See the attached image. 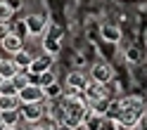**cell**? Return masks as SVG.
Masks as SVG:
<instances>
[{
	"instance_id": "6da1fadb",
	"label": "cell",
	"mask_w": 147,
	"mask_h": 130,
	"mask_svg": "<svg viewBox=\"0 0 147 130\" xmlns=\"http://www.w3.org/2000/svg\"><path fill=\"white\" fill-rule=\"evenodd\" d=\"M19 99H22V104H31V102H43L45 99V90L38 85V83H29L26 88L19 90Z\"/></svg>"
},
{
	"instance_id": "5b68a950",
	"label": "cell",
	"mask_w": 147,
	"mask_h": 130,
	"mask_svg": "<svg viewBox=\"0 0 147 130\" xmlns=\"http://www.w3.org/2000/svg\"><path fill=\"white\" fill-rule=\"evenodd\" d=\"M50 69H52V52L43 54V57H36L33 64H31V69H29V73H31V76H38V73L50 71Z\"/></svg>"
},
{
	"instance_id": "44dd1931",
	"label": "cell",
	"mask_w": 147,
	"mask_h": 130,
	"mask_svg": "<svg viewBox=\"0 0 147 130\" xmlns=\"http://www.w3.org/2000/svg\"><path fill=\"white\" fill-rule=\"evenodd\" d=\"M0 62H3V59H0Z\"/></svg>"
},
{
	"instance_id": "2e32d148",
	"label": "cell",
	"mask_w": 147,
	"mask_h": 130,
	"mask_svg": "<svg viewBox=\"0 0 147 130\" xmlns=\"http://www.w3.org/2000/svg\"><path fill=\"white\" fill-rule=\"evenodd\" d=\"M102 36H105L107 40H114V43H116L119 38H121V33H119V31L114 29V26H105V29H102Z\"/></svg>"
},
{
	"instance_id": "e0dca14e",
	"label": "cell",
	"mask_w": 147,
	"mask_h": 130,
	"mask_svg": "<svg viewBox=\"0 0 147 130\" xmlns=\"http://www.w3.org/2000/svg\"><path fill=\"white\" fill-rule=\"evenodd\" d=\"M43 90H45V97H48V99H52L55 95H57V97L62 95V88L57 85V83H52V85H48V88H43Z\"/></svg>"
},
{
	"instance_id": "8992f818",
	"label": "cell",
	"mask_w": 147,
	"mask_h": 130,
	"mask_svg": "<svg viewBox=\"0 0 147 130\" xmlns=\"http://www.w3.org/2000/svg\"><path fill=\"white\" fill-rule=\"evenodd\" d=\"M90 76H93V80H100V83H109V80H112V76H114V71L109 69L105 62H100V64H95V66L90 69Z\"/></svg>"
},
{
	"instance_id": "3957f363",
	"label": "cell",
	"mask_w": 147,
	"mask_h": 130,
	"mask_svg": "<svg viewBox=\"0 0 147 130\" xmlns=\"http://www.w3.org/2000/svg\"><path fill=\"white\" fill-rule=\"evenodd\" d=\"M86 85H88L86 73H81V71H71L69 76H67V88H69V92H83Z\"/></svg>"
},
{
	"instance_id": "9a60e30c",
	"label": "cell",
	"mask_w": 147,
	"mask_h": 130,
	"mask_svg": "<svg viewBox=\"0 0 147 130\" xmlns=\"http://www.w3.org/2000/svg\"><path fill=\"white\" fill-rule=\"evenodd\" d=\"M26 26H29V33H38L40 26H43V19H38V17H29V19H26Z\"/></svg>"
},
{
	"instance_id": "9c48e42d",
	"label": "cell",
	"mask_w": 147,
	"mask_h": 130,
	"mask_svg": "<svg viewBox=\"0 0 147 130\" xmlns=\"http://www.w3.org/2000/svg\"><path fill=\"white\" fill-rule=\"evenodd\" d=\"M14 109H22L19 95H3L0 97V111H14Z\"/></svg>"
},
{
	"instance_id": "4fadbf2b",
	"label": "cell",
	"mask_w": 147,
	"mask_h": 130,
	"mask_svg": "<svg viewBox=\"0 0 147 130\" xmlns=\"http://www.w3.org/2000/svg\"><path fill=\"white\" fill-rule=\"evenodd\" d=\"M0 95H19V88H17V83L10 78V80H3L0 83Z\"/></svg>"
},
{
	"instance_id": "ac0fdd59",
	"label": "cell",
	"mask_w": 147,
	"mask_h": 130,
	"mask_svg": "<svg viewBox=\"0 0 147 130\" xmlns=\"http://www.w3.org/2000/svg\"><path fill=\"white\" fill-rule=\"evenodd\" d=\"M10 17H12V7L7 3H0V21H10Z\"/></svg>"
},
{
	"instance_id": "ffe728a7",
	"label": "cell",
	"mask_w": 147,
	"mask_h": 130,
	"mask_svg": "<svg viewBox=\"0 0 147 130\" xmlns=\"http://www.w3.org/2000/svg\"><path fill=\"white\" fill-rule=\"evenodd\" d=\"M0 83H3V76H0Z\"/></svg>"
},
{
	"instance_id": "52a82bcc",
	"label": "cell",
	"mask_w": 147,
	"mask_h": 130,
	"mask_svg": "<svg viewBox=\"0 0 147 130\" xmlns=\"http://www.w3.org/2000/svg\"><path fill=\"white\" fill-rule=\"evenodd\" d=\"M0 45H3V50H5V52H10V54H17V52H19V50H24V43H22V36H17L14 31H12L10 36H7V38H5L3 43H0Z\"/></svg>"
},
{
	"instance_id": "d6986e66",
	"label": "cell",
	"mask_w": 147,
	"mask_h": 130,
	"mask_svg": "<svg viewBox=\"0 0 147 130\" xmlns=\"http://www.w3.org/2000/svg\"><path fill=\"white\" fill-rule=\"evenodd\" d=\"M10 33H12V31H10V26H7V21H0V43H3Z\"/></svg>"
},
{
	"instance_id": "277c9868",
	"label": "cell",
	"mask_w": 147,
	"mask_h": 130,
	"mask_svg": "<svg viewBox=\"0 0 147 130\" xmlns=\"http://www.w3.org/2000/svg\"><path fill=\"white\" fill-rule=\"evenodd\" d=\"M22 116H24V121H29V123H38V121L43 118V107H40V102L22 104Z\"/></svg>"
},
{
	"instance_id": "7c38bea8",
	"label": "cell",
	"mask_w": 147,
	"mask_h": 130,
	"mask_svg": "<svg viewBox=\"0 0 147 130\" xmlns=\"http://www.w3.org/2000/svg\"><path fill=\"white\" fill-rule=\"evenodd\" d=\"M36 83H38L40 88H48V85H52V83H57V78H55V73H52V69H50V71L38 73V76H36Z\"/></svg>"
},
{
	"instance_id": "30bf717a",
	"label": "cell",
	"mask_w": 147,
	"mask_h": 130,
	"mask_svg": "<svg viewBox=\"0 0 147 130\" xmlns=\"http://www.w3.org/2000/svg\"><path fill=\"white\" fill-rule=\"evenodd\" d=\"M0 121L5 123V128H19V109L14 111H0Z\"/></svg>"
},
{
	"instance_id": "ba28073f",
	"label": "cell",
	"mask_w": 147,
	"mask_h": 130,
	"mask_svg": "<svg viewBox=\"0 0 147 130\" xmlns=\"http://www.w3.org/2000/svg\"><path fill=\"white\" fill-rule=\"evenodd\" d=\"M19 71H24V69H19V64H17L14 59H3L0 62V76H3V80L14 78Z\"/></svg>"
},
{
	"instance_id": "8fae6325",
	"label": "cell",
	"mask_w": 147,
	"mask_h": 130,
	"mask_svg": "<svg viewBox=\"0 0 147 130\" xmlns=\"http://www.w3.org/2000/svg\"><path fill=\"white\" fill-rule=\"evenodd\" d=\"M12 59L19 64V69H26V71H29V69H31V64H33V57H31L26 50H19L17 54H12Z\"/></svg>"
},
{
	"instance_id": "7402d4cb",
	"label": "cell",
	"mask_w": 147,
	"mask_h": 130,
	"mask_svg": "<svg viewBox=\"0 0 147 130\" xmlns=\"http://www.w3.org/2000/svg\"><path fill=\"white\" fill-rule=\"evenodd\" d=\"M0 97H3V95H0Z\"/></svg>"
},
{
	"instance_id": "5bb4252c",
	"label": "cell",
	"mask_w": 147,
	"mask_h": 130,
	"mask_svg": "<svg viewBox=\"0 0 147 130\" xmlns=\"http://www.w3.org/2000/svg\"><path fill=\"white\" fill-rule=\"evenodd\" d=\"M90 109H93L95 114H100V116H105V114H107V109H109V102H107V99H100V102H93V104H90Z\"/></svg>"
},
{
	"instance_id": "7a4b0ae2",
	"label": "cell",
	"mask_w": 147,
	"mask_h": 130,
	"mask_svg": "<svg viewBox=\"0 0 147 130\" xmlns=\"http://www.w3.org/2000/svg\"><path fill=\"white\" fill-rule=\"evenodd\" d=\"M83 95H86V99H88V104L105 99V83H100V80H90L88 85H86V90H83Z\"/></svg>"
}]
</instances>
